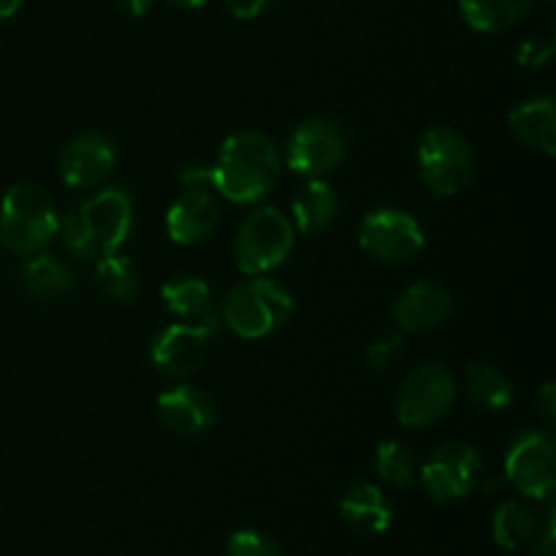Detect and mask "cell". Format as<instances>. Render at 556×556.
Instances as JSON below:
<instances>
[{
    "mask_svg": "<svg viewBox=\"0 0 556 556\" xmlns=\"http://www.w3.org/2000/svg\"><path fill=\"white\" fill-rule=\"evenodd\" d=\"M277 179H280L277 147L258 130L228 136L215 166H210V185L233 204H253L264 199Z\"/></svg>",
    "mask_w": 556,
    "mask_h": 556,
    "instance_id": "obj_1",
    "label": "cell"
},
{
    "mask_svg": "<svg viewBox=\"0 0 556 556\" xmlns=\"http://www.w3.org/2000/svg\"><path fill=\"white\" fill-rule=\"evenodd\" d=\"M130 226H134V204L130 195L119 188L98 190L60 220L65 248L87 264L117 253L119 244L128 239Z\"/></svg>",
    "mask_w": 556,
    "mask_h": 556,
    "instance_id": "obj_2",
    "label": "cell"
},
{
    "mask_svg": "<svg viewBox=\"0 0 556 556\" xmlns=\"http://www.w3.org/2000/svg\"><path fill=\"white\" fill-rule=\"evenodd\" d=\"M60 217L41 185L22 182L0 201V242L20 255H36L58 237Z\"/></svg>",
    "mask_w": 556,
    "mask_h": 556,
    "instance_id": "obj_3",
    "label": "cell"
},
{
    "mask_svg": "<svg viewBox=\"0 0 556 556\" xmlns=\"http://www.w3.org/2000/svg\"><path fill=\"white\" fill-rule=\"evenodd\" d=\"M293 313V296L275 280L255 277V280L239 282L237 288L223 299L220 318L231 326L233 334L244 340H261L280 329Z\"/></svg>",
    "mask_w": 556,
    "mask_h": 556,
    "instance_id": "obj_4",
    "label": "cell"
},
{
    "mask_svg": "<svg viewBox=\"0 0 556 556\" xmlns=\"http://www.w3.org/2000/svg\"><path fill=\"white\" fill-rule=\"evenodd\" d=\"M293 223L275 206H261L250 212L237 228L233 237V258L237 266L250 277L266 275L286 264V258L293 250Z\"/></svg>",
    "mask_w": 556,
    "mask_h": 556,
    "instance_id": "obj_5",
    "label": "cell"
},
{
    "mask_svg": "<svg viewBox=\"0 0 556 556\" xmlns=\"http://www.w3.org/2000/svg\"><path fill=\"white\" fill-rule=\"evenodd\" d=\"M418 174L434 195H456L472 179V150L454 128H429L418 144Z\"/></svg>",
    "mask_w": 556,
    "mask_h": 556,
    "instance_id": "obj_6",
    "label": "cell"
},
{
    "mask_svg": "<svg viewBox=\"0 0 556 556\" xmlns=\"http://www.w3.org/2000/svg\"><path fill=\"white\" fill-rule=\"evenodd\" d=\"M456 402V380L443 364L410 369L396 394V418L407 429H424L443 421Z\"/></svg>",
    "mask_w": 556,
    "mask_h": 556,
    "instance_id": "obj_7",
    "label": "cell"
},
{
    "mask_svg": "<svg viewBox=\"0 0 556 556\" xmlns=\"http://www.w3.org/2000/svg\"><path fill=\"white\" fill-rule=\"evenodd\" d=\"M505 478L525 497H552L556 489V443L552 434L541 429L521 432L505 456Z\"/></svg>",
    "mask_w": 556,
    "mask_h": 556,
    "instance_id": "obj_8",
    "label": "cell"
},
{
    "mask_svg": "<svg viewBox=\"0 0 556 556\" xmlns=\"http://www.w3.org/2000/svg\"><path fill=\"white\" fill-rule=\"evenodd\" d=\"M424 231L413 215L402 210H372L358 228V244L383 264H405L424 250Z\"/></svg>",
    "mask_w": 556,
    "mask_h": 556,
    "instance_id": "obj_9",
    "label": "cell"
},
{
    "mask_svg": "<svg viewBox=\"0 0 556 556\" xmlns=\"http://www.w3.org/2000/svg\"><path fill=\"white\" fill-rule=\"evenodd\" d=\"M483 472V459L478 448L467 443H445L429 454L421 467V483L429 497L438 503L462 500L476 489Z\"/></svg>",
    "mask_w": 556,
    "mask_h": 556,
    "instance_id": "obj_10",
    "label": "cell"
},
{
    "mask_svg": "<svg viewBox=\"0 0 556 556\" xmlns=\"http://www.w3.org/2000/svg\"><path fill=\"white\" fill-rule=\"evenodd\" d=\"M345 157V134L326 117H309L296 125L286 147L288 168L304 177H324Z\"/></svg>",
    "mask_w": 556,
    "mask_h": 556,
    "instance_id": "obj_11",
    "label": "cell"
},
{
    "mask_svg": "<svg viewBox=\"0 0 556 556\" xmlns=\"http://www.w3.org/2000/svg\"><path fill=\"white\" fill-rule=\"evenodd\" d=\"M210 331L190 324H172L152 340L150 358L166 378H190L199 372L210 353Z\"/></svg>",
    "mask_w": 556,
    "mask_h": 556,
    "instance_id": "obj_12",
    "label": "cell"
},
{
    "mask_svg": "<svg viewBox=\"0 0 556 556\" xmlns=\"http://www.w3.org/2000/svg\"><path fill=\"white\" fill-rule=\"evenodd\" d=\"M114 166H117V150H114L112 139L98 130L74 136L60 155L63 182L79 190L101 185L114 172Z\"/></svg>",
    "mask_w": 556,
    "mask_h": 556,
    "instance_id": "obj_13",
    "label": "cell"
},
{
    "mask_svg": "<svg viewBox=\"0 0 556 556\" xmlns=\"http://www.w3.org/2000/svg\"><path fill=\"white\" fill-rule=\"evenodd\" d=\"M220 220V204L210 188H188L166 212V231L172 242L199 244L215 233Z\"/></svg>",
    "mask_w": 556,
    "mask_h": 556,
    "instance_id": "obj_14",
    "label": "cell"
},
{
    "mask_svg": "<svg viewBox=\"0 0 556 556\" xmlns=\"http://www.w3.org/2000/svg\"><path fill=\"white\" fill-rule=\"evenodd\" d=\"M155 407L157 418L177 434L195 438V434H204L206 429L215 427V405H212L210 394L201 391L199 386H174L157 396Z\"/></svg>",
    "mask_w": 556,
    "mask_h": 556,
    "instance_id": "obj_15",
    "label": "cell"
},
{
    "mask_svg": "<svg viewBox=\"0 0 556 556\" xmlns=\"http://www.w3.org/2000/svg\"><path fill=\"white\" fill-rule=\"evenodd\" d=\"M161 296L168 313L182 320V324L199 326L210 334L220 329V309L212 299L210 286L199 277H174L161 288Z\"/></svg>",
    "mask_w": 556,
    "mask_h": 556,
    "instance_id": "obj_16",
    "label": "cell"
},
{
    "mask_svg": "<svg viewBox=\"0 0 556 556\" xmlns=\"http://www.w3.org/2000/svg\"><path fill=\"white\" fill-rule=\"evenodd\" d=\"M451 304H454L451 293L443 286H438V282H416L405 293H400L391 313H394V320L400 324L402 331L418 334V331H429L443 324L451 313Z\"/></svg>",
    "mask_w": 556,
    "mask_h": 556,
    "instance_id": "obj_17",
    "label": "cell"
},
{
    "mask_svg": "<svg viewBox=\"0 0 556 556\" xmlns=\"http://www.w3.org/2000/svg\"><path fill=\"white\" fill-rule=\"evenodd\" d=\"M340 516L348 527L364 535H383L391 530L394 521V508L383 489L375 483H356L340 500Z\"/></svg>",
    "mask_w": 556,
    "mask_h": 556,
    "instance_id": "obj_18",
    "label": "cell"
},
{
    "mask_svg": "<svg viewBox=\"0 0 556 556\" xmlns=\"http://www.w3.org/2000/svg\"><path fill=\"white\" fill-rule=\"evenodd\" d=\"M510 130L521 144L543 152L546 157L556 155V103L554 98H532L519 103L510 112Z\"/></svg>",
    "mask_w": 556,
    "mask_h": 556,
    "instance_id": "obj_19",
    "label": "cell"
},
{
    "mask_svg": "<svg viewBox=\"0 0 556 556\" xmlns=\"http://www.w3.org/2000/svg\"><path fill=\"white\" fill-rule=\"evenodd\" d=\"M22 286L41 302H58V299L68 296L74 288V271L54 255L36 253L22 269Z\"/></svg>",
    "mask_w": 556,
    "mask_h": 556,
    "instance_id": "obj_20",
    "label": "cell"
},
{
    "mask_svg": "<svg viewBox=\"0 0 556 556\" xmlns=\"http://www.w3.org/2000/svg\"><path fill=\"white\" fill-rule=\"evenodd\" d=\"M532 0H459V14L472 30L500 33L519 25Z\"/></svg>",
    "mask_w": 556,
    "mask_h": 556,
    "instance_id": "obj_21",
    "label": "cell"
},
{
    "mask_svg": "<svg viewBox=\"0 0 556 556\" xmlns=\"http://www.w3.org/2000/svg\"><path fill=\"white\" fill-rule=\"evenodd\" d=\"M337 195L329 182L313 177L293 199V217L304 233H320L334 223Z\"/></svg>",
    "mask_w": 556,
    "mask_h": 556,
    "instance_id": "obj_22",
    "label": "cell"
},
{
    "mask_svg": "<svg viewBox=\"0 0 556 556\" xmlns=\"http://www.w3.org/2000/svg\"><path fill=\"white\" fill-rule=\"evenodd\" d=\"M465 386L467 396L478 407H483V410H505L510 405V400H514V386H510V380L500 369L489 367V364H467Z\"/></svg>",
    "mask_w": 556,
    "mask_h": 556,
    "instance_id": "obj_23",
    "label": "cell"
},
{
    "mask_svg": "<svg viewBox=\"0 0 556 556\" xmlns=\"http://www.w3.org/2000/svg\"><path fill=\"white\" fill-rule=\"evenodd\" d=\"M492 532L494 543L505 552H516V548L527 546L538 538V519L527 505L521 503H503L492 516Z\"/></svg>",
    "mask_w": 556,
    "mask_h": 556,
    "instance_id": "obj_24",
    "label": "cell"
},
{
    "mask_svg": "<svg viewBox=\"0 0 556 556\" xmlns=\"http://www.w3.org/2000/svg\"><path fill=\"white\" fill-rule=\"evenodd\" d=\"M96 286L109 302L128 304L139 293V271H136L134 261L112 253L96 261Z\"/></svg>",
    "mask_w": 556,
    "mask_h": 556,
    "instance_id": "obj_25",
    "label": "cell"
},
{
    "mask_svg": "<svg viewBox=\"0 0 556 556\" xmlns=\"http://www.w3.org/2000/svg\"><path fill=\"white\" fill-rule=\"evenodd\" d=\"M375 472L383 478L386 483L396 489L410 486L413 478H416V459H413L410 451L405 448L396 440H386L375 451Z\"/></svg>",
    "mask_w": 556,
    "mask_h": 556,
    "instance_id": "obj_26",
    "label": "cell"
},
{
    "mask_svg": "<svg viewBox=\"0 0 556 556\" xmlns=\"http://www.w3.org/2000/svg\"><path fill=\"white\" fill-rule=\"evenodd\" d=\"M226 556H282V548L258 530H239L228 538Z\"/></svg>",
    "mask_w": 556,
    "mask_h": 556,
    "instance_id": "obj_27",
    "label": "cell"
},
{
    "mask_svg": "<svg viewBox=\"0 0 556 556\" xmlns=\"http://www.w3.org/2000/svg\"><path fill=\"white\" fill-rule=\"evenodd\" d=\"M552 54L554 41L546 36L527 38V41H521L519 49H516V60H519V65H525V68H543V65L552 60Z\"/></svg>",
    "mask_w": 556,
    "mask_h": 556,
    "instance_id": "obj_28",
    "label": "cell"
},
{
    "mask_svg": "<svg viewBox=\"0 0 556 556\" xmlns=\"http://www.w3.org/2000/svg\"><path fill=\"white\" fill-rule=\"evenodd\" d=\"M402 348H405V337L391 334L383 337V340H375L372 345L367 348V362L372 364L375 369H389L391 364L400 358Z\"/></svg>",
    "mask_w": 556,
    "mask_h": 556,
    "instance_id": "obj_29",
    "label": "cell"
},
{
    "mask_svg": "<svg viewBox=\"0 0 556 556\" xmlns=\"http://www.w3.org/2000/svg\"><path fill=\"white\" fill-rule=\"evenodd\" d=\"M271 0H223L228 11H231L237 20H255L258 14H264L269 9Z\"/></svg>",
    "mask_w": 556,
    "mask_h": 556,
    "instance_id": "obj_30",
    "label": "cell"
},
{
    "mask_svg": "<svg viewBox=\"0 0 556 556\" xmlns=\"http://www.w3.org/2000/svg\"><path fill=\"white\" fill-rule=\"evenodd\" d=\"M535 405H538V413L543 416V421L552 427L556 421V386L548 380V383L541 386V391L535 394Z\"/></svg>",
    "mask_w": 556,
    "mask_h": 556,
    "instance_id": "obj_31",
    "label": "cell"
},
{
    "mask_svg": "<svg viewBox=\"0 0 556 556\" xmlns=\"http://www.w3.org/2000/svg\"><path fill=\"white\" fill-rule=\"evenodd\" d=\"M530 556H556V532H554V510H548L546 530L538 532L535 546H532Z\"/></svg>",
    "mask_w": 556,
    "mask_h": 556,
    "instance_id": "obj_32",
    "label": "cell"
},
{
    "mask_svg": "<svg viewBox=\"0 0 556 556\" xmlns=\"http://www.w3.org/2000/svg\"><path fill=\"white\" fill-rule=\"evenodd\" d=\"M119 9L130 16H144L152 9V0H117Z\"/></svg>",
    "mask_w": 556,
    "mask_h": 556,
    "instance_id": "obj_33",
    "label": "cell"
},
{
    "mask_svg": "<svg viewBox=\"0 0 556 556\" xmlns=\"http://www.w3.org/2000/svg\"><path fill=\"white\" fill-rule=\"evenodd\" d=\"M22 3H25V0H0V20H9V16H14L16 11L22 9Z\"/></svg>",
    "mask_w": 556,
    "mask_h": 556,
    "instance_id": "obj_34",
    "label": "cell"
},
{
    "mask_svg": "<svg viewBox=\"0 0 556 556\" xmlns=\"http://www.w3.org/2000/svg\"><path fill=\"white\" fill-rule=\"evenodd\" d=\"M168 3L177 5V9H201L206 0H168Z\"/></svg>",
    "mask_w": 556,
    "mask_h": 556,
    "instance_id": "obj_35",
    "label": "cell"
}]
</instances>
